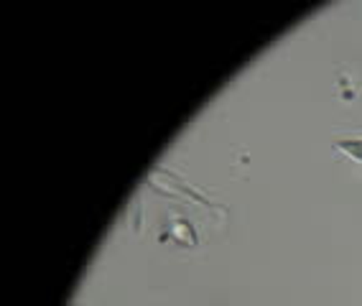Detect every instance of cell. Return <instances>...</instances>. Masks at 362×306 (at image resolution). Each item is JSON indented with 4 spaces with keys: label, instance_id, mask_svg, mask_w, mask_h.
<instances>
[{
    "label": "cell",
    "instance_id": "cell-1",
    "mask_svg": "<svg viewBox=\"0 0 362 306\" xmlns=\"http://www.w3.org/2000/svg\"><path fill=\"white\" fill-rule=\"evenodd\" d=\"M332 148L344 153V156L352 158V161L362 163V133H347V136H342V138H334V141H332Z\"/></svg>",
    "mask_w": 362,
    "mask_h": 306
}]
</instances>
